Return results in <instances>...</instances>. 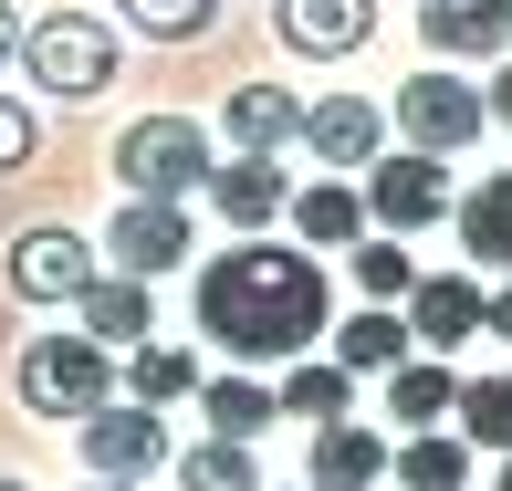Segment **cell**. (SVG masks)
Here are the masks:
<instances>
[{"mask_svg":"<svg viewBox=\"0 0 512 491\" xmlns=\"http://www.w3.org/2000/svg\"><path fill=\"white\" fill-rule=\"evenodd\" d=\"M324 324H335V283H324V262H314L304 241H262V230H241L220 262H199V335L230 345L241 366L314 356Z\"/></svg>","mask_w":512,"mask_h":491,"instance_id":"cell-1","label":"cell"},{"mask_svg":"<svg viewBox=\"0 0 512 491\" xmlns=\"http://www.w3.org/2000/svg\"><path fill=\"white\" fill-rule=\"evenodd\" d=\"M209 168H220V147H209V126H189V115H136V126L115 136L126 199H199Z\"/></svg>","mask_w":512,"mask_h":491,"instance_id":"cell-2","label":"cell"},{"mask_svg":"<svg viewBox=\"0 0 512 491\" xmlns=\"http://www.w3.org/2000/svg\"><path fill=\"white\" fill-rule=\"evenodd\" d=\"M11 387H21L32 418H84V408L115 397V345H95V335H32L21 366H11Z\"/></svg>","mask_w":512,"mask_h":491,"instance_id":"cell-3","label":"cell"},{"mask_svg":"<svg viewBox=\"0 0 512 491\" xmlns=\"http://www.w3.org/2000/svg\"><path fill=\"white\" fill-rule=\"evenodd\" d=\"M21 63H32V84H42V95L95 105L105 84H115V32H105L95 11H42L32 32H21Z\"/></svg>","mask_w":512,"mask_h":491,"instance_id":"cell-4","label":"cell"},{"mask_svg":"<svg viewBox=\"0 0 512 491\" xmlns=\"http://www.w3.org/2000/svg\"><path fill=\"white\" fill-rule=\"evenodd\" d=\"M366 220H377V230H398V241H418V230H439V220H450V157H429V147H398V157H366Z\"/></svg>","mask_w":512,"mask_h":491,"instance_id":"cell-5","label":"cell"},{"mask_svg":"<svg viewBox=\"0 0 512 491\" xmlns=\"http://www.w3.org/2000/svg\"><path fill=\"white\" fill-rule=\"evenodd\" d=\"M481 126H492V105H481V84L450 74V63H418V74L398 84V136L408 147L460 157V147H481Z\"/></svg>","mask_w":512,"mask_h":491,"instance_id":"cell-6","label":"cell"},{"mask_svg":"<svg viewBox=\"0 0 512 491\" xmlns=\"http://www.w3.org/2000/svg\"><path fill=\"white\" fill-rule=\"evenodd\" d=\"M74 450H84V481H147V471H168V408L105 397V408L74 418Z\"/></svg>","mask_w":512,"mask_h":491,"instance_id":"cell-7","label":"cell"},{"mask_svg":"<svg viewBox=\"0 0 512 491\" xmlns=\"http://www.w3.org/2000/svg\"><path fill=\"white\" fill-rule=\"evenodd\" d=\"M105 262L136 272V283H157V272L189 262V199H126L105 230Z\"/></svg>","mask_w":512,"mask_h":491,"instance_id":"cell-8","label":"cell"},{"mask_svg":"<svg viewBox=\"0 0 512 491\" xmlns=\"http://www.w3.org/2000/svg\"><path fill=\"white\" fill-rule=\"evenodd\" d=\"M272 32H283V53H304V63H345V53H366V32H377V0H272Z\"/></svg>","mask_w":512,"mask_h":491,"instance_id":"cell-9","label":"cell"},{"mask_svg":"<svg viewBox=\"0 0 512 491\" xmlns=\"http://www.w3.org/2000/svg\"><path fill=\"white\" fill-rule=\"evenodd\" d=\"M398 314H408V345H418V356H450V345L481 335V283H471V272H418Z\"/></svg>","mask_w":512,"mask_h":491,"instance_id":"cell-10","label":"cell"},{"mask_svg":"<svg viewBox=\"0 0 512 491\" xmlns=\"http://www.w3.org/2000/svg\"><path fill=\"white\" fill-rule=\"evenodd\" d=\"M293 147H314V168H366V157L387 147V105L377 95H314Z\"/></svg>","mask_w":512,"mask_h":491,"instance_id":"cell-11","label":"cell"},{"mask_svg":"<svg viewBox=\"0 0 512 491\" xmlns=\"http://www.w3.org/2000/svg\"><path fill=\"white\" fill-rule=\"evenodd\" d=\"M84 283H95L84 230H21V241H11V293L21 303H74Z\"/></svg>","mask_w":512,"mask_h":491,"instance_id":"cell-12","label":"cell"},{"mask_svg":"<svg viewBox=\"0 0 512 491\" xmlns=\"http://www.w3.org/2000/svg\"><path fill=\"white\" fill-rule=\"evenodd\" d=\"M209 199H220L230 230H272L293 209V178H283V157H241V147H230L220 168H209Z\"/></svg>","mask_w":512,"mask_h":491,"instance_id":"cell-13","label":"cell"},{"mask_svg":"<svg viewBox=\"0 0 512 491\" xmlns=\"http://www.w3.org/2000/svg\"><path fill=\"white\" fill-rule=\"evenodd\" d=\"M418 32H429L439 63H492L502 42H512V0H429Z\"/></svg>","mask_w":512,"mask_h":491,"instance_id":"cell-14","label":"cell"},{"mask_svg":"<svg viewBox=\"0 0 512 491\" xmlns=\"http://www.w3.org/2000/svg\"><path fill=\"white\" fill-rule=\"evenodd\" d=\"M220 126H230V147H241V157H283L293 136H304V95H283V84H230Z\"/></svg>","mask_w":512,"mask_h":491,"instance_id":"cell-15","label":"cell"},{"mask_svg":"<svg viewBox=\"0 0 512 491\" xmlns=\"http://www.w3.org/2000/svg\"><path fill=\"white\" fill-rule=\"evenodd\" d=\"M283 220H293V241H304V251H356L366 230H377V220H366V189H345V178H314V189H293Z\"/></svg>","mask_w":512,"mask_h":491,"instance_id":"cell-16","label":"cell"},{"mask_svg":"<svg viewBox=\"0 0 512 491\" xmlns=\"http://www.w3.org/2000/svg\"><path fill=\"white\" fill-rule=\"evenodd\" d=\"M74 314H84V335H95V345H147V335H157V293L136 283V272H95V283L74 293Z\"/></svg>","mask_w":512,"mask_h":491,"instance_id":"cell-17","label":"cell"},{"mask_svg":"<svg viewBox=\"0 0 512 491\" xmlns=\"http://www.w3.org/2000/svg\"><path fill=\"white\" fill-rule=\"evenodd\" d=\"M387 481V439L356 429V418H335V429H314V471L304 491H377Z\"/></svg>","mask_w":512,"mask_h":491,"instance_id":"cell-18","label":"cell"},{"mask_svg":"<svg viewBox=\"0 0 512 491\" xmlns=\"http://www.w3.org/2000/svg\"><path fill=\"white\" fill-rule=\"evenodd\" d=\"M199 377H209V366L189 356V345H126V366H115V387H126L136 397V408H178V397H199Z\"/></svg>","mask_w":512,"mask_h":491,"instance_id":"cell-19","label":"cell"},{"mask_svg":"<svg viewBox=\"0 0 512 491\" xmlns=\"http://www.w3.org/2000/svg\"><path fill=\"white\" fill-rule=\"evenodd\" d=\"M387 471H398V491H471V439L460 429H408L387 450Z\"/></svg>","mask_w":512,"mask_h":491,"instance_id":"cell-20","label":"cell"},{"mask_svg":"<svg viewBox=\"0 0 512 491\" xmlns=\"http://www.w3.org/2000/svg\"><path fill=\"white\" fill-rule=\"evenodd\" d=\"M450 220H460V251H471V262H502L512 272V168H492L481 189H460Z\"/></svg>","mask_w":512,"mask_h":491,"instance_id":"cell-21","label":"cell"},{"mask_svg":"<svg viewBox=\"0 0 512 491\" xmlns=\"http://www.w3.org/2000/svg\"><path fill=\"white\" fill-rule=\"evenodd\" d=\"M450 397H460L450 356H398V366H387V418H398V429H439Z\"/></svg>","mask_w":512,"mask_h":491,"instance_id":"cell-22","label":"cell"},{"mask_svg":"<svg viewBox=\"0 0 512 491\" xmlns=\"http://www.w3.org/2000/svg\"><path fill=\"white\" fill-rule=\"evenodd\" d=\"M272 397H283V418H304V429H335V418L356 408V377H345L335 356H293Z\"/></svg>","mask_w":512,"mask_h":491,"instance_id":"cell-23","label":"cell"},{"mask_svg":"<svg viewBox=\"0 0 512 491\" xmlns=\"http://www.w3.org/2000/svg\"><path fill=\"white\" fill-rule=\"evenodd\" d=\"M398 356H408V314H398V303H366V314L335 324V366H345V377H387Z\"/></svg>","mask_w":512,"mask_h":491,"instance_id":"cell-24","label":"cell"},{"mask_svg":"<svg viewBox=\"0 0 512 491\" xmlns=\"http://www.w3.org/2000/svg\"><path fill=\"white\" fill-rule=\"evenodd\" d=\"M199 418H209L220 439H262L272 418H283V397H272V387L241 366V377H199Z\"/></svg>","mask_w":512,"mask_h":491,"instance_id":"cell-25","label":"cell"},{"mask_svg":"<svg viewBox=\"0 0 512 491\" xmlns=\"http://www.w3.org/2000/svg\"><path fill=\"white\" fill-rule=\"evenodd\" d=\"M178 491H262L251 439H220V429H209L199 450H178Z\"/></svg>","mask_w":512,"mask_h":491,"instance_id":"cell-26","label":"cell"},{"mask_svg":"<svg viewBox=\"0 0 512 491\" xmlns=\"http://www.w3.org/2000/svg\"><path fill=\"white\" fill-rule=\"evenodd\" d=\"M450 418H460V439L471 450H512V377H460V397H450Z\"/></svg>","mask_w":512,"mask_h":491,"instance_id":"cell-27","label":"cell"},{"mask_svg":"<svg viewBox=\"0 0 512 491\" xmlns=\"http://www.w3.org/2000/svg\"><path fill=\"white\" fill-rule=\"evenodd\" d=\"M345 272H356V293H366V303H408V283H418V262H408L398 230H366V241L345 251Z\"/></svg>","mask_w":512,"mask_h":491,"instance_id":"cell-28","label":"cell"},{"mask_svg":"<svg viewBox=\"0 0 512 491\" xmlns=\"http://www.w3.org/2000/svg\"><path fill=\"white\" fill-rule=\"evenodd\" d=\"M115 11H126L147 42H199L209 21H220V0H115Z\"/></svg>","mask_w":512,"mask_h":491,"instance_id":"cell-29","label":"cell"},{"mask_svg":"<svg viewBox=\"0 0 512 491\" xmlns=\"http://www.w3.org/2000/svg\"><path fill=\"white\" fill-rule=\"evenodd\" d=\"M21 157H32V105H21V95H0V178H11Z\"/></svg>","mask_w":512,"mask_h":491,"instance_id":"cell-30","label":"cell"},{"mask_svg":"<svg viewBox=\"0 0 512 491\" xmlns=\"http://www.w3.org/2000/svg\"><path fill=\"white\" fill-rule=\"evenodd\" d=\"M481 335H502V345H512V272H502V293H481Z\"/></svg>","mask_w":512,"mask_h":491,"instance_id":"cell-31","label":"cell"},{"mask_svg":"<svg viewBox=\"0 0 512 491\" xmlns=\"http://www.w3.org/2000/svg\"><path fill=\"white\" fill-rule=\"evenodd\" d=\"M481 105H492V115H502V126H512V63H502V74H492V84H481Z\"/></svg>","mask_w":512,"mask_h":491,"instance_id":"cell-32","label":"cell"},{"mask_svg":"<svg viewBox=\"0 0 512 491\" xmlns=\"http://www.w3.org/2000/svg\"><path fill=\"white\" fill-rule=\"evenodd\" d=\"M21 32H32V21H21V11H11V0H0V63H11V53H21Z\"/></svg>","mask_w":512,"mask_h":491,"instance_id":"cell-33","label":"cell"},{"mask_svg":"<svg viewBox=\"0 0 512 491\" xmlns=\"http://www.w3.org/2000/svg\"><path fill=\"white\" fill-rule=\"evenodd\" d=\"M84 491H147V481H84Z\"/></svg>","mask_w":512,"mask_h":491,"instance_id":"cell-34","label":"cell"},{"mask_svg":"<svg viewBox=\"0 0 512 491\" xmlns=\"http://www.w3.org/2000/svg\"><path fill=\"white\" fill-rule=\"evenodd\" d=\"M492 491H512V450H502V481H492Z\"/></svg>","mask_w":512,"mask_h":491,"instance_id":"cell-35","label":"cell"},{"mask_svg":"<svg viewBox=\"0 0 512 491\" xmlns=\"http://www.w3.org/2000/svg\"><path fill=\"white\" fill-rule=\"evenodd\" d=\"M0 491H21V481H11V471H0Z\"/></svg>","mask_w":512,"mask_h":491,"instance_id":"cell-36","label":"cell"}]
</instances>
